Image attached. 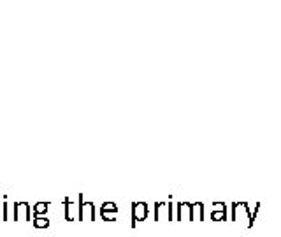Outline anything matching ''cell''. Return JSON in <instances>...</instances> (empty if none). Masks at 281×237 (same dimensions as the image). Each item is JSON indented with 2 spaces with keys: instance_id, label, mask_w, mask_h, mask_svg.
Returning <instances> with one entry per match:
<instances>
[{
  "instance_id": "obj_9",
  "label": "cell",
  "mask_w": 281,
  "mask_h": 237,
  "mask_svg": "<svg viewBox=\"0 0 281 237\" xmlns=\"http://www.w3.org/2000/svg\"><path fill=\"white\" fill-rule=\"evenodd\" d=\"M32 223H33V227L35 228H48L49 227V218H46V216H33Z\"/></svg>"
},
{
  "instance_id": "obj_7",
  "label": "cell",
  "mask_w": 281,
  "mask_h": 237,
  "mask_svg": "<svg viewBox=\"0 0 281 237\" xmlns=\"http://www.w3.org/2000/svg\"><path fill=\"white\" fill-rule=\"evenodd\" d=\"M190 207H192L190 202H178V206H176V209H178V213H176V220H178V222H183L184 216L190 218Z\"/></svg>"
},
{
  "instance_id": "obj_11",
  "label": "cell",
  "mask_w": 281,
  "mask_h": 237,
  "mask_svg": "<svg viewBox=\"0 0 281 237\" xmlns=\"http://www.w3.org/2000/svg\"><path fill=\"white\" fill-rule=\"evenodd\" d=\"M213 211H220V213H227V206H225V202H213Z\"/></svg>"
},
{
  "instance_id": "obj_10",
  "label": "cell",
  "mask_w": 281,
  "mask_h": 237,
  "mask_svg": "<svg viewBox=\"0 0 281 237\" xmlns=\"http://www.w3.org/2000/svg\"><path fill=\"white\" fill-rule=\"evenodd\" d=\"M213 222H227V213H220V211H211Z\"/></svg>"
},
{
  "instance_id": "obj_3",
  "label": "cell",
  "mask_w": 281,
  "mask_h": 237,
  "mask_svg": "<svg viewBox=\"0 0 281 237\" xmlns=\"http://www.w3.org/2000/svg\"><path fill=\"white\" fill-rule=\"evenodd\" d=\"M32 207L28 202H14V222H30Z\"/></svg>"
},
{
  "instance_id": "obj_5",
  "label": "cell",
  "mask_w": 281,
  "mask_h": 237,
  "mask_svg": "<svg viewBox=\"0 0 281 237\" xmlns=\"http://www.w3.org/2000/svg\"><path fill=\"white\" fill-rule=\"evenodd\" d=\"M64 214H65V220L67 222H74L78 218V202H74L70 197H65L64 199Z\"/></svg>"
},
{
  "instance_id": "obj_2",
  "label": "cell",
  "mask_w": 281,
  "mask_h": 237,
  "mask_svg": "<svg viewBox=\"0 0 281 237\" xmlns=\"http://www.w3.org/2000/svg\"><path fill=\"white\" fill-rule=\"evenodd\" d=\"M149 207L146 202H134L132 204V227L137 225V222H144L148 220Z\"/></svg>"
},
{
  "instance_id": "obj_8",
  "label": "cell",
  "mask_w": 281,
  "mask_h": 237,
  "mask_svg": "<svg viewBox=\"0 0 281 237\" xmlns=\"http://www.w3.org/2000/svg\"><path fill=\"white\" fill-rule=\"evenodd\" d=\"M49 211V202H37L35 206L32 207L33 216H44Z\"/></svg>"
},
{
  "instance_id": "obj_6",
  "label": "cell",
  "mask_w": 281,
  "mask_h": 237,
  "mask_svg": "<svg viewBox=\"0 0 281 237\" xmlns=\"http://www.w3.org/2000/svg\"><path fill=\"white\" fill-rule=\"evenodd\" d=\"M190 220L192 222H195V220H199V222H204V204L202 202H194L190 207Z\"/></svg>"
},
{
  "instance_id": "obj_4",
  "label": "cell",
  "mask_w": 281,
  "mask_h": 237,
  "mask_svg": "<svg viewBox=\"0 0 281 237\" xmlns=\"http://www.w3.org/2000/svg\"><path fill=\"white\" fill-rule=\"evenodd\" d=\"M100 218L104 222H116L118 220V206L115 202H104L100 207Z\"/></svg>"
},
{
  "instance_id": "obj_1",
  "label": "cell",
  "mask_w": 281,
  "mask_h": 237,
  "mask_svg": "<svg viewBox=\"0 0 281 237\" xmlns=\"http://www.w3.org/2000/svg\"><path fill=\"white\" fill-rule=\"evenodd\" d=\"M78 220L79 222H93L95 220V204L85 202L83 193H78Z\"/></svg>"
},
{
  "instance_id": "obj_12",
  "label": "cell",
  "mask_w": 281,
  "mask_h": 237,
  "mask_svg": "<svg viewBox=\"0 0 281 237\" xmlns=\"http://www.w3.org/2000/svg\"><path fill=\"white\" fill-rule=\"evenodd\" d=\"M4 222H7V197H4Z\"/></svg>"
}]
</instances>
